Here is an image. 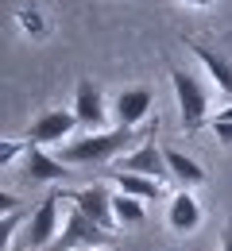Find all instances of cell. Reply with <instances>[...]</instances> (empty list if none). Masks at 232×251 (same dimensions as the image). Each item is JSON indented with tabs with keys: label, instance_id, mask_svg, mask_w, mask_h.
Segmentation results:
<instances>
[{
	"label": "cell",
	"instance_id": "7",
	"mask_svg": "<svg viewBox=\"0 0 232 251\" xmlns=\"http://www.w3.org/2000/svg\"><path fill=\"white\" fill-rule=\"evenodd\" d=\"M74 116L81 127H104L108 124V108H104V93H101L97 81H77L74 89Z\"/></svg>",
	"mask_w": 232,
	"mask_h": 251
},
{
	"label": "cell",
	"instance_id": "16",
	"mask_svg": "<svg viewBox=\"0 0 232 251\" xmlns=\"http://www.w3.org/2000/svg\"><path fill=\"white\" fill-rule=\"evenodd\" d=\"M213 135H217V139H221V147H232V124L229 120H213Z\"/></svg>",
	"mask_w": 232,
	"mask_h": 251
},
{
	"label": "cell",
	"instance_id": "11",
	"mask_svg": "<svg viewBox=\"0 0 232 251\" xmlns=\"http://www.w3.org/2000/svg\"><path fill=\"white\" fill-rule=\"evenodd\" d=\"M24 162H27V178L31 182H66L70 178V166L58 155H47L43 147H31L24 155Z\"/></svg>",
	"mask_w": 232,
	"mask_h": 251
},
{
	"label": "cell",
	"instance_id": "20",
	"mask_svg": "<svg viewBox=\"0 0 232 251\" xmlns=\"http://www.w3.org/2000/svg\"><path fill=\"white\" fill-rule=\"evenodd\" d=\"M182 4H201V8H205V4H213V0H182Z\"/></svg>",
	"mask_w": 232,
	"mask_h": 251
},
{
	"label": "cell",
	"instance_id": "13",
	"mask_svg": "<svg viewBox=\"0 0 232 251\" xmlns=\"http://www.w3.org/2000/svg\"><path fill=\"white\" fill-rule=\"evenodd\" d=\"M166 166H170V174L182 182V186H201L205 182V166H201L198 158H190L186 151H166Z\"/></svg>",
	"mask_w": 232,
	"mask_h": 251
},
{
	"label": "cell",
	"instance_id": "2",
	"mask_svg": "<svg viewBox=\"0 0 232 251\" xmlns=\"http://www.w3.org/2000/svg\"><path fill=\"white\" fill-rule=\"evenodd\" d=\"M81 248H112V232L97 228V224L85 217V213L70 209V217L62 220L58 240H54L47 251H81Z\"/></svg>",
	"mask_w": 232,
	"mask_h": 251
},
{
	"label": "cell",
	"instance_id": "5",
	"mask_svg": "<svg viewBox=\"0 0 232 251\" xmlns=\"http://www.w3.org/2000/svg\"><path fill=\"white\" fill-rule=\"evenodd\" d=\"M70 209L85 213V217L93 220L97 228H104V232H112V228H116L112 197H108V186H101V182H93V186H85V189H77V193H70Z\"/></svg>",
	"mask_w": 232,
	"mask_h": 251
},
{
	"label": "cell",
	"instance_id": "1",
	"mask_svg": "<svg viewBox=\"0 0 232 251\" xmlns=\"http://www.w3.org/2000/svg\"><path fill=\"white\" fill-rule=\"evenodd\" d=\"M135 143V127H112V131H93L81 139H70L66 147L58 151V158L66 166H93V162H112L120 158L124 147Z\"/></svg>",
	"mask_w": 232,
	"mask_h": 251
},
{
	"label": "cell",
	"instance_id": "21",
	"mask_svg": "<svg viewBox=\"0 0 232 251\" xmlns=\"http://www.w3.org/2000/svg\"><path fill=\"white\" fill-rule=\"evenodd\" d=\"M81 251H97V248H81Z\"/></svg>",
	"mask_w": 232,
	"mask_h": 251
},
{
	"label": "cell",
	"instance_id": "6",
	"mask_svg": "<svg viewBox=\"0 0 232 251\" xmlns=\"http://www.w3.org/2000/svg\"><path fill=\"white\" fill-rule=\"evenodd\" d=\"M62 220L66 217H58V193H51L27 220V244L31 248H51L58 240V232H62Z\"/></svg>",
	"mask_w": 232,
	"mask_h": 251
},
{
	"label": "cell",
	"instance_id": "15",
	"mask_svg": "<svg viewBox=\"0 0 232 251\" xmlns=\"http://www.w3.org/2000/svg\"><path fill=\"white\" fill-rule=\"evenodd\" d=\"M112 213H116V224H139V220H147V205L139 197L116 193L112 197Z\"/></svg>",
	"mask_w": 232,
	"mask_h": 251
},
{
	"label": "cell",
	"instance_id": "4",
	"mask_svg": "<svg viewBox=\"0 0 232 251\" xmlns=\"http://www.w3.org/2000/svg\"><path fill=\"white\" fill-rule=\"evenodd\" d=\"M74 127H81L74 112H66V108H51V112L35 116V124L27 127V143L47 151V147H54V143H66Z\"/></svg>",
	"mask_w": 232,
	"mask_h": 251
},
{
	"label": "cell",
	"instance_id": "12",
	"mask_svg": "<svg viewBox=\"0 0 232 251\" xmlns=\"http://www.w3.org/2000/svg\"><path fill=\"white\" fill-rule=\"evenodd\" d=\"M190 50H194V58L209 70V77L217 81V89L232 97V62L229 58H221L217 50H209V47H201V43H190Z\"/></svg>",
	"mask_w": 232,
	"mask_h": 251
},
{
	"label": "cell",
	"instance_id": "3",
	"mask_svg": "<svg viewBox=\"0 0 232 251\" xmlns=\"http://www.w3.org/2000/svg\"><path fill=\"white\" fill-rule=\"evenodd\" d=\"M170 85H174V97H178V112H182V124L198 127L209 112V93L201 85V77L186 74V70H170Z\"/></svg>",
	"mask_w": 232,
	"mask_h": 251
},
{
	"label": "cell",
	"instance_id": "14",
	"mask_svg": "<svg viewBox=\"0 0 232 251\" xmlns=\"http://www.w3.org/2000/svg\"><path fill=\"white\" fill-rule=\"evenodd\" d=\"M116 189L128 193V197H139V201H155L163 189L155 178H143V174H128V170H116Z\"/></svg>",
	"mask_w": 232,
	"mask_h": 251
},
{
	"label": "cell",
	"instance_id": "18",
	"mask_svg": "<svg viewBox=\"0 0 232 251\" xmlns=\"http://www.w3.org/2000/svg\"><path fill=\"white\" fill-rule=\"evenodd\" d=\"M221 251H232V224L225 228V236H221Z\"/></svg>",
	"mask_w": 232,
	"mask_h": 251
},
{
	"label": "cell",
	"instance_id": "9",
	"mask_svg": "<svg viewBox=\"0 0 232 251\" xmlns=\"http://www.w3.org/2000/svg\"><path fill=\"white\" fill-rule=\"evenodd\" d=\"M205 213H201L198 197L190 193V189H178L174 197H170V209H166V224L178 232V236H190V232H198Z\"/></svg>",
	"mask_w": 232,
	"mask_h": 251
},
{
	"label": "cell",
	"instance_id": "8",
	"mask_svg": "<svg viewBox=\"0 0 232 251\" xmlns=\"http://www.w3.org/2000/svg\"><path fill=\"white\" fill-rule=\"evenodd\" d=\"M116 170L143 174V178H155V182H163L166 174H170V166H166V151H159L155 143H139L128 158H120V162H116Z\"/></svg>",
	"mask_w": 232,
	"mask_h": 251
},
{
	"label": "cell",
	"instance_id": "19",
	"mask_svg": "<svg viewBox=\"0 0 232 251\" xmlns=\"http://www.w3.org/2000/svg\"><path fill=\"white\" fill-rule=\"evenodd\" d=\"M213 120H229V124H232V104H229V108H221V112H217Z\"/></svg>",
	"mask_w": 232,
	"mask_h": 251
},
{
	"label": "cell",
	"instance_id": "17",
	"mask_svg": "<svg viewBox=\"0 0 232 251\" xmlns=\"http://www.w3.org/2000/svg\"><path fill=\"white\" fill-rule=\"evenodd\" d=\"M20 224V217L16 213H4V220H0V240H4V248H8V240H12V228Z\"/></svg>",
	"mask_w": 232,
	"mask_h": 251
},
{
	"label": "cell",
	"instance_id": "10",
	"mask_svg": "<svg viewBox=\"0 0 232 251\" xmlns=\"http://www.w3.org/2000/svg\"><path fill=\"white\" fill-rule=\"evenodd\" d=\"M112 112H116V124H120V127H135L147 112H151V89H147V85H132V89H124V93L116 97Z\"/></svg>",
	"mask_w": 232,
	"mask_h": 251
}]
</instances>
